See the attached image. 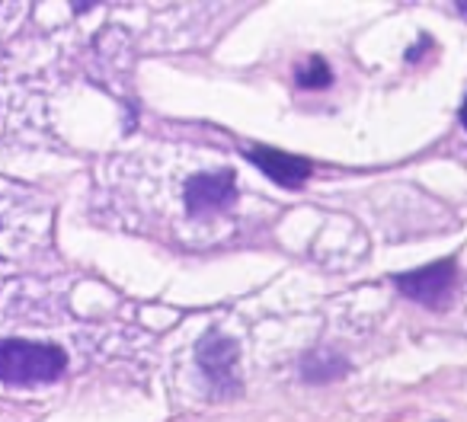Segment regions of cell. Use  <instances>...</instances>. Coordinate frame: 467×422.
Here are the masks:
<instances>
[{
  "label": "cell",
  "instance_id": "obj_1",
  "mask_svg": "<svg viewBox=\"0 0 467 422\" xmlns=\"http://www.w3.org/2000/svg\"><path fill=\"white\" fill-rule=\"evenodd\" d=\"M67 368V355L58 345L26 343V339H0V381L14 387L52 384Z\"/></svg>",
  "mask_w": 467,
  "mask_h": 422
},
{
  "label": "cell",
  "instance_id": "obj_2",
  "mask_svg": "<svg viewBox=\"0 0 467 422\" xmlns=\"http://www.w3.org/2000/svg\"><path fill=\"white\" fill-rule=\"evenodd\" d=\"M454 279H458V266L454 260H439L432 266H422L413 269V273H403L397 275V288H400L407 298H413L416 304H426V307H445L451 301L454 292Z\"/></svg>",
  "mask_w": 467,
  "mask_h": 422
},
{
  "label": "cell",
  "instance_id": "obj_3",
  "mask_svg": "<svg viewBox=\"0 0 467 422\" xmlns=\"http://www.w3.org/2000/svg\"><path fill=\"white\" fill-rule=\"evenodd\" d=\"M237 355H241L237 343L221 336V333H208V336H202L199 345H195V362L205 371L212 387H218L221 394H234V390H237V375H234Z\"/></svg>",
  "mask_w": 467,
  "mask_h": 422
},
{
  "label": "cell",
  "instance_id": "obj_4",
  "mask_svg": "<svg viewBox=\"0 0 467 422\" xmlns=\"http://www.w3.org/2000/svg\"><path fill=\"white\" fill-rule=\"evenodd\" d=\"M237 195V186H234V173L231 170H218V173H199L186 182L182 189V199H186L189 215H212V211H221L227 208Z\"/></svg>",
  "mask_w": 467,
  "mask_h": 422
},
{
  "label": "cell",
  "instance_id": "obj_5",
  "mask_svg": "<svg viewBox=\"0 0 467 422\" xmlns=\"http://www.w3.org/2000/svg\"><path fill=\"white\" fill-rule=\"evenodd\" d=\"M247 157H250V163H256V167L269 176V180L285 189H301L307 182V176L314 173L311 160L285 154V150H275V148H254V150H247Z\"/></svg>",
  "mask_w": 467,
  "mask_h": 422
},
{
  "label": "cell",
  "instance_id": "obj_6",
  "mask_svg": "<svg viewBox=\"0 0 467 422\" xmlns=\"http://www.w3.org/2000/svg\"><path fill=\"white\" fill-rule=\"evenodd\" d=\"M346 368H349V365H346L343 355L320 349V352H311V355L301 362V377L311 384H330V381H337V377H343Z\"/></svg>",
  "mask_w": 467,
  "mask_h": 422
},
{
  "label": "cell",
  "instance_id": "obj_7",
  "mask_svg": "<svg viewBox=\"0 0 467 422\" xmlns=\"http://www.w3.org/2000/svg\"><path fill=\"white\" fill-rule=\"evenodd\" d=\"M295 80H298L301 90H324V87H330L333 74H330V67H327V61L314 55L311 61H305V65L298 67Z\"/></svg>",
  "mask_w": 467,
  "mask_h": 422
},
{
  "label": "cell",
  "instance_id": "obj_8",
  "mask_svg": "<svg viewBox=\"0 0 467 422\" xmlns=\"http://www.w3.org/2000/svg\"><path fill=\"white\" fill-rule=\"evenodd\" d=\"M461 125L467 129V97H464V106H461Z\"/></svg>",
  "mask_w": 467,
  "mask_h": 422
},
{
  "label": "cell",
  "instance_id": "obj_9",
  "mask_svg": "<svg viewBox=\"0 0 467 422\" xmlns=\"http://www.w3.org/2000/svg\"><path fill=\"white\" fill-rule=\"evenodd\" d=\"M461 14H464V16H467V4H461Z\"/></svg>",
  "mask_w": 467,
  "mask_h": 422
}]
</instances>
